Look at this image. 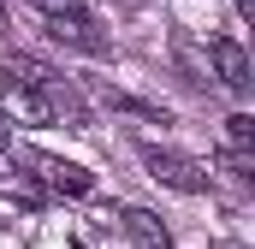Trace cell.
<instances>
[{
    "instance_id": "cell-10",
    "label": "cell",
    "mask_w": 255,
    "mask_h": 249,
    "mask_svg": "<svg viewBox=\"0 0 255 249\" xmlns=\"http://www.w3.org/2000/svg\"><path fill=\"white\" fill-rule=\"evenodd\" d=\"M238 6V18H255V0H232Z\"/></svg>"
},
{
    "instance_id": "cell-4",
    "label": "cell",
    "mask_w": 255,
    "mask_h": 249,
    "mask_svg": "<svg viewBox=\"0 0 255 249\" xmlns=\"http://www.w3.org/2000/svg\"><path fill=\"white\" fill-rule=\"evenodd\" d=\"M208 60H214V77H220L232 95L250 89V54H244L238 36H214V42H208Z\"/></svg>"
},
{
    "instance_id": "cell-5",
    "label": "cell",
    "mask_w": 255,
    "mask_h": 249,
    "mask_svg": "<svg viewBox=\"0 0 255 249\" xmlns=\"http://www.w3.org/2000/svg\"><path fill=\"white\" fill-rule=\"evenodd\" d=\"M36 172H42V184L60 190V196H89L95 190V178L77 166V160H54V154H36Z\"/></svg>"
},
{
    "instance_id": "cell-9",
    "label": "cell",
    "mask_w": 255,
    "mask_h": 249,
    "mask_svg": "<svg viewBox=\"0 0 255 249\" xmlns=\"http://www.w3.org/2000/svg\"><path fill=\"white\" fill-rule=\"evenodd\" d=\"M6 142H12V119L0 113V148H6Z\"/></svg>"
},
{
    "instance_id": "cell-11",
    "label": "cell",
    "mask_w": 255,
    "mask_h": 249,
    "mask_svg": "<svg viewBox=\"0 0 255 249\" xmlns=\"http://www.w3.org/2000/svg\"><path fill=\"white\" fill-rule=\"evenodd\" d=\"M0 36H6V6H0Z\"/></svg>"
},
{
    "instance_id": "cell-1",
    "label": "cell",
    "mask_w": 255,
    "mask_h": 249,
    "mask_svg": "<svg viewBox=\"0 0 255 249\" xmlns=\"http://www.w3.org/2000/svg\"><path fill=\"white\" fill-rule=\"evenodd\" d=\"M142 166H148V178H160V184L178 190V196H202V190H208V166L190 160V154H172V148L142 142Z\"/></svg>"
},
{
    "instance_id": "cell-6",
    "label": "cell",
    "mask_w": 255,
    "mask_h": 249,
    "mask_svg": "<svg viewBox=\"0 0 255 249\" xmlns=\"http://www.w3.org/2000/svg\"><path fill=\"white\" fill-rule=\"evenodd\" d=\"M119 226H125V238L136 249H172V232H166L160 214H148V208H119Z\"/></svg>"
},
{
    "instance_id": "cell-8",
    "label": "cell",
    "mask_w": 255,
    "mask_h": 249,
    "mask_svg": "<svg viewBox=\"0 0 255 249\" xmlns=\"http://www.w3.org/2000/svg\"><path fill=\"white\" fill-rule=\"evenodd\" d=\"M30 6H42V18H54V12H71V6H83V0H30Z\"/></svg>"
},
{
    "instance_id": "cell-2",
    "label": "cell",
    "mask_w": 255,
    "mask_h": 249,
    "mask_svg": "<svg viewBox=\"0 0 255 249\" xmlns=\"http://www.w3.org/2000/svg\"><path fill=\"white\" fill-rule=\"evenodd\" d=\"M42 30L60 42V48H77V54H107V36L95 30V18L83 12V6H71V12H54V18H42Z\"/></svg>"
},
{
    "instance_id": "cell-7",
    "label": "cell",
    "mask_w": 255,
    "mask_h": 249,
    "mask_svg": "<svg viewBox=\"0 0 255 249\" xmlns=\"http://www.w3.org/2000/svg\"><path fill=\"white\" fill-rule=\"evenodd\" d=\"M226 142H232L238 154H250V142H255V119L250 113H232V119H226Z\"/></svg>"
},
{
    "instance_id": "cell-3",
    "label": "cell",
    "mask_w": 255,
    "mask_h": 249,
    "mask_svg": "<svg viewBox=\"0 0 255 249\" xmlns=\"http://www.w3.org/2000/svg\"><path fill=\"white\" fill-rule=\"evenodd\" d=\"M0 95H6V119H24V124H54L60 119V107H54V95H42V89H24V83H12V77H0Z\"/></svg>"
}]
</instances>
